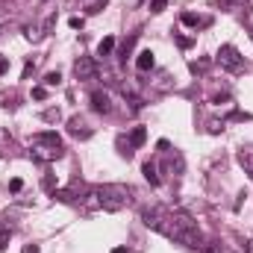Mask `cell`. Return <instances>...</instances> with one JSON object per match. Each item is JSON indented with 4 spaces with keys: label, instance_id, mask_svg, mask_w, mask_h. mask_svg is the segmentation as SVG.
Masks as SVG:
<instances>
[{
    "label": "cell",
    "instance_id": "cell-1",
    "mask_svg": "<svg viewBox=\"0 0 253 253\" xmlns=\"http://www.w3.org/2000/svg\"><path fill=\"white\" fill-rule=\"evenodd\" d=\"M94 197H97V206H103L106 212H118V209L129 206L132 189H126L121 183H106V186H100V189L94 191Z\"/></svg>",
    "mask_w": 253,
    "mask_h": 253
},
{
    "label": "cell",
    "instance_id": "cell-2",
    "mask_svg": "<svg viewBox=\"0 0 253 253\" xmlns=\"http://www.w3.org/2000/svg\"><path fill=\"white\" fill-rule=\"evenodd\" d=\"M30 147H33V156L42 159V162H50V159L62 156V138L56 132H39V135H33Z\"/></svg>",
    "mask_w": 253,
    "mask_h": 253
},
{
    "label": "cell",
    "instance_id": "cell-3",
    "mask_svg": "<svg viewBox=\"0 0 253 253\" xmlns=\"http://www.w3.org/2000/svg\"><path fill=\"white\" fill-rule=\"evenodd\" d=\"M218 62H221V68H227V71H233V74L245 71V59H242V53H239L233 44H224V47L218 50Z\"/></svg>",
    "mask_w": 253,
    "mask_h": 253
},
{
    "label": "cell",
    "instance_id": "cell-4",
    "mask_svg": "<svg viewBox=\"0 0 253 253\" xmlns=\"http://www.w3.org/2000/svg\"><path fill=\"white\" fill-rule=\"evenodd\" d=\"M74 74H77V80L88 83V80H94V77H97V65H94L91 56H80V59L74 62Z\"/></svg>",
    "mask_w": 253,
    "mask_h": 253
},
{
    "label": "cell",
    "instance_id": "cell-5",
    "mask_svg": "<svg viewBox=\"0 0 253 253\" xmlns=\"http://www.w3.org/2000/svg\"><path fill=\"white\" fill-rule=\"evenodd\" d=\"M68 132H71L74 138H88V135H91V126L85 124V118H71V121H68Z\"/></svg>",
    "mask_w": 253,
    "mask_h": 253
},
{
    "label": "cell",
    "instance_id": "cell-6",
    "mask_svg": "<svg viewBox=\"0 0 253 253\" xmlns=\"http://www.w3.org/2000/svg\"><path fill=\"white\" fill-rule=\"evenodd\" d=\"M91 109H94V112H103V115H106V112H112L109 94H106V91H94V94H91Z\"/></svg>",
    "mask_w": 253,
    "mask_h": 253
},
{
    "label": "cell",
    "instance_id": "cell-7",
    "mask_svg": "<svg viewBox=\"0 0 253 253\" xmlns=\"http://www.w3.org/2000/svg\"><path fill=\"white\" fill-rule=\"evenodd\" d=\"M239 165H242V168L253 177V144H248V147H242V150H239Z\"/></svg>",
    "mask_w": 253,
    "mask_h": 253
},
{
    "label": "cell",
    "instance_id": "cell-8",
    "mask_svg": "<svg viewBox=\"0 0 253 253\" xmlns=\"http://www.w3.org/2000/svg\"><path fill=\"white\" fill-rule=\"evenodd\" d=\"M135 68H138L141 74L150 71V68H153V53H150V50H141V53L135 56Z\"/></svg>",
    "mask_w": 253,
    "mask_h": 253
},
{
    "label": "cell",
    "instance_id": "cell-9",
    "mask_svg": "<svg viewBox=\"0 0 253 253\" xmlns=\"http://www.w3.org/2000/svg\"><path fill=\"white\" fill-rule=\"evenodd\" d=\"M141 171H144V180H147L150 186H159V174H156V165H153V162H144Z\"/></svg>",
    "mask_w": 253,
    "mask_h": 253
},
{
    "label": "cell",
    "instance_id": "cell-10",
    "mask_svg": "<svg viewBox=\"0 0 253 253\" xmlns=\"http://www.w3.org/2000/svg\"><path fill=\"white\" fill-rule=\"evenodd\" d=\"M80 6H83L88 15H94V12H100V9L106 6V0H80Z\"/></svg>",
    "mask_w": 253,
    "mask_h": 253
},
{
    "label": "cell",
    "instance_id": "cell-11",
    "mask_svg": "<svg viewBox=\"0 0 253 253\" xmlns=\"http://www.w3.org/2000/svg\"><path fill=\"white\" fill-rule=\"evenodd\" d=\"M183 24H186V27H203V24H209V21H206V18L191 15V12H186V15H183Z\"/></svg>",
    "mask_w": 253,
    "mask_h": 253
},
{
    "label": "cell",
    "instance_id": "cell-12",
    "mask_svg": "<svg viewBox=\"0 0 253 253\" xmlns=\"http://www.w3.org/2000/svg\"><path fill=\"white\" fill-rule=\"evenodd\" d=\"M112 47H115V39H103V42L97 44V53H100V56H109Z\"/></svg>",
    "mask_w": 253,
    "mask_h": 253
},
{
    "label": "cell",
    "instance_id": "cell-13",
    "mask_svg": "<svg viewBox=\"0 0 253 253\" xmlns=\"http://www.w3.org/2000/svg\"><path fill=\"white\" fill-rule=\"evenodd\" d=\"M59 83H62V74H59V71L44 74V85H59Z\"/></svg>",
    "mask_w": 253,
    "mask_h": 253
},
{
    "label": "cell",
    "instance_id": "cell-14",
    "mask_svg": "<svg viewBox=\"0 0 253 253\" xmlns=\"http://www.w3.org/2000/svg\"><path fill=\"white\" fill-rule=\"evenodd\" d=\"M129 141H132V144H141V141H144V129H141V126H138V129H132Z\"/></svg>",
    "mask_w": 253,
    "mask_h": 253
},
{
    "label": "cell",
    "instance_id": "cell-15",
    "mask_svg": "<svg viewBox=\"0 0 253 253\" xmlns=\"http://www.w3.org/2000/svg\"><path fill=\"white\" fill-rule=\"evenodd\" d=\"M33 97H36V100H44V97H47V88H42V85L33 88Z\"/></svg>",
    "mask_w": 253,
    "mask_h": 253
},
{
    "label": "cell",
    "instance_id": "cell-16",
    "mask_svg": "<svg viewBox=\"0 0 253 253\" xmlns=\"http://www.w3.org/2000/svg\"><path fill=\"white\" fill-rule=\"evenodd\" d=\"M44 121H59V109H47L44 112Z\"/></svg>",
    "mask_w": 253,
    "mask_h": 253
},
{
    "label": "cell",
    "instance_id": "cell-17",
    "mask_svg": "<svg viewBox=\"0 0 253 253\" xmlns=\"http://www.w3.org/2000/svg\"><path fill=\"white\" fill-rule=\"evenodd\" d=\"M165 3H168V0H150V9H153V12H162Z\"/></svg>",
    "mask_w": 253,
    "mask_h": 253
},
{
    "label": "cell",
    "instance_id": "cell-18",
    "mask_svg": "<svg viewBox=\"0 0 253 253\" xmlns=\"http://www.w3.org/2000/svg\"><path fill=\"white\" fill-rule=\"evenodd\" d=\"M224 129V121H209V132H221Z\"/></svg>",
    "mask_w": 253,
    "mask_h": 253
},
{
    "label": "cell",
    "instance_id": "cell-19",
    "mask_svg": "<svg viewBox=\"0 0 253 253\" xmlns=\"http://www.w3.org/2000/svg\"><path fill=\"white\" fill-rule=\"evenodd\" d=\"M9 245V230H0V251Z\"/></svg>",
    "mask_w": 253,
    "mask_h": 253
},
{
    "label": "cell",
    "instance_id": "cell-20",
    "mask_svg": "<svg viewBox=\"0 0 253 253\" xmlns=\"http://www.w3.org/2000/svg\"><path fill=\"white\" fill-rule=\"evenodd\" d=\"M9 189H12V191H21V189H24V183H21V180H18V177H15V180H12V183H9Z\"/></svg>",
    "mask_w": 253,
    "mask_h": 253
},
{
    "label": "cell",
    "instance_id": "cell-21",
    "mask_svg": "<svg viewBox=\"0 0 253 253\" xmlns=\"http://www.w3.org/2000/svg\"><path fill=\"white\" fill-rule=\"evenodd\" d=\"M68 24H71V30H80V27H83V18H71Z\"/></svg>",
    "mask_w": 253,
    "mask_h": 253
},
{
    "label": "cell",
    "instance_id": "cell-22",
    "mask_svg": "<svg viewBox=\"0 0 253 253\" xmlns=\"http://www.w3.org/2000/svg\"><path fill=\"white\" fill-rule=\"evenodd\" d=\"M27 39H30V42H39L42 36H39V30H27Z\"/></svg>",
    "mask_w": 253,
    "mask_h": 253
},
{
    "label": "cell",
    "instance_id": "cell-23",
    "mask_svg": "<svg viewBox=\"0 0 253 253\" xmlns=\"http://www.w3.org/2000/svg\"><path fill=\"white\" fill-rule=\"evenodd\" d=\"M6 68H9V62H6V59L0 56V74H6Z\"/></svg>",
    "mask_w": 253,
    "mask_h": 253
},
{
    "label": "cell",
    "instance_id": "cell-24",
    "mask_svg": "<svg viewBox=\"0 0 253 253\" xmlns=\"http://www.w3.org/2000/svg\"><path fill=\"white\" fill-rule=\"evenodd\" d=\"M24 253H39V248H36V245H30V248H24Z\"/></svg>",
    "mask_w": 253,
    "mask_h": 253
},
{
    "label": "cell",
    "instance_id": "cell-25",
    "mask_svg": "<svg viewBox=\"0 0 253 253\" xmlns=\"http://www.w3.org/2000/svg\"><path fill=\"white\" fill-rule=\"evenodd\" d=\"M245 251H248V253H253V239L248 242V245H245Z\"/></svg>",
    "mask_w": 253,
    "mask_h": 253
},
{
    "label": "cell",
    "instance_id": "cell-26",
    "mask_svg": "<svg viewBox=\"0 0 253 253\" xmlns=\"http://www.w3.org/2000/svg\"><path fill=\"white\" fill-rule=\"evenodd\" d=\"M112 253H126V248H115V251H112Z\"/></svg>",
    "mask_w": 253,
    "mask_h": 253
},
{
    "label": "cell",
    "instance_id": "cell-27",
    "mask_svg": "<svg viewBox=\"0 0 253 253\" xmlns=\"http://www.w3.org/2000/svg\"><path fill=\"white\" fill-rule=\"evenodd\" d=\"M239 3H245V0H239Z\"/></svg>",
    "mask_w": 253,
    "mask_h": 253
}]
</instances>
